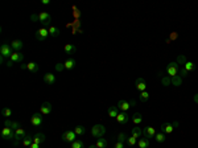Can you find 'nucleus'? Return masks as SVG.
Returning a JSON list of instances; mask_svg holds the SVG:
<instances>
[{
    "label": "nucleus",
    "mask_w": 198,
    "mask_h": 148,
    "mask_svg": "<svg viewBox=\"0 0 198 148\" xmlns=\"http://www.w3.org/2000/svg\"><path fill=\"white\" fill-rule=\"evenodd\" d=\"M52 104L50 102H44V103L40 106V113L42 114V115H49V114L52 113Z\"/></svg>",
    "instance_id": "obj_11"
},
{
    "label": "nucleus",
    "mask_w": 198,
    "mask_h": 148,
    "mask_svg": "<svg viewBox=\"0 0 198 148\" xmlns=\"http://www.w3.org/2000/svg\"><path fill=\"white\" fill-rule=\"evenodd\" d=\"M193 99H194V102H195V103H198V94H195V95L193 96Z\"/></svg>",
    "instance_id": "obj_49"
},
{
    "label": "nucleus",
    "mask_w": 198,
    "mask_h": 148,
    "mask_svg": "<svg viewBox=\"0 0 198 148\" xmlns=\"http://www.w3.org/2000/svg\"><path fill=\"white\" fill-rule=\"evenodd\" d=\"M12 53H13V49L11 48V45L1 44V46H0V56H3L4 58H11Z\"/></svg>",
    "instance_id": "obj_5"
},
{
    "label": "nucleus",
    "mask_w": 198,
    "mask_h": 148,
    "mask_svg": "<svg viewBox=\"0 0 198 148\" xmlns=\"http://www.w3.org/2000/svg\"><path fill=\"white\" fill-rule=\"evenodd\" d=\"M1 138L4 140H12V139H15V131L11 127H4L1 130Z\"/></svg>",
    "instance_id": "obj_6"
},
{
    "label": "nucleus",
    "mask_w": 198,
    "mask_h": 148,
    "mask_svg": "<svg viewBox=\"0 0 198 148\" xmlns=\"http://www.w3.org/2000/svg\"><path fill=\"white\" fill-rule=\"evenodd\" d=\"M139 99H140V102H147L148 99H149V93H148L147 90L145 91H141L140 93V95H139Z\"/></svg>",
    "instance_id": "obj_30"
},
{
    "label": "nucleus",
    "mask_w": 198,
    "mask_h": 148,
    "mask_svg": "<svg viewBox=\"0 0 198 148\" xmlns=\"http://www.w3.org/2000/svg\"><path fill=\"white\" fill-rule=\"evenodd\" d=\"M143 134H144V138H147L148 140L149 139H155V136H156V130L153 127H151V126H147L143 130Z\"/></svg>",
    "instance_id": "obj_9"
},
{
    "label": "nucleus",
    "mask_w": 198,
    "mask_h": 148,
    "mask_svg": "<svg viewBox=\"0 0 198 148\" xmlns=\"http://www.w3.org/2000/svg\"><path fill=\"white\" fill-rule=\"evenodd\" d=\"M9 60H11V61H13L15 64H17V62L20 64V62L24 60V56H23V53H20V52H13Z\"/></svg>",
    "instance_id": "obj_17"
},
{
    "label": "nucleus",
    "mask_w": 198,
    "mask_h": 148,
    "mask_svg": "<svg viewBox=\"0 0 198 148\" xmlns=\"http://www.w3.org/2000/svg\"><path fill=\"white\" fill-rule=\"evenodd\" d=\"M161 132L163 134H172L173 132V130H174V127H173V123H163L161 124Z\"/></svg>",
    "instance_id": "obj_15"
},
{
    "label": "nucleus",
    "mask_w": 198,
    "mask_h": 148,
    "mask_svg": "<svg viewBox=\"0 0 198 148\" xmlns=\"http://www.w3.org/2000/svg\"><path fill=\"white\" fill-rule=\"evenodd\" d=\"M172 85H174L176 87L181 86V85H182V78H181L180 76H174V77H172Z\"/></svg>",
    "instance_id": "obj_28"
},
{
    "label": "nucleus",
    "mask_w": 198,
    "mask_h": 148,
    "mask_svg": "<svg viewBox=\"0 0 198 148\" xmlns=\"http://www.w3.org/2000/svg\"><path fill=\"white\" fill-rule=\"evenodd\" d=\"M118 108H119V110H122V111H128V108H130L131 107V102L130 100H126V99H122V100H119V102H118Z\"/></svg>",
    "instance_id": "obj_13"
},
{
    "label": "nucleus",
    "mask_w": 198,
    "mask_h": 148,
    "mask_svg": "<svg viewBox=\"0 0 198 148\" xmlns=\"http://www.w3.org/2000/svg\"><path fill=\"white\" fill-rule=\"evenodd\" d=\"M135 85H136V89L139 91H145L147 90V82H145L144 78H137L135 81Z\"/></svg>",
    "instance_id": "obj_12"
},
{
    "label": "nucleus",
    "mask_w": 198,
    "mask_h": 148,
    "mask_svg": "<svg viewBox=\"0 0 198 148\" xmlns=\"http://www.w3.org/2000/svg\"><path fill=\"white\" fill-rule=\"evenodd\" d=\"M141 134H143V131H141L140 127H133L132 128V136H135V138H141Z\"/></svg>",
    "instance_id": "obj_32"
},
{
    "label": "nucleus",
    "mask_w": 198,
    "mask_h": 148,
    "mask_svg": "<svg viewBox=\"0 0 198 148\" xmlns=\"http://www.w3.org/2000/svg\"><path fill=\"white\" fill-rule=\"evenodd\" d=\"M131 118H132V122H133L135 124H136V126H139V124L143 123V117H141V114H140V113H135Z\"/></svg>",
    "instance_id": "obj_23"
},
{
    "label": "nucleus",
    "mask_w": 198,
    "mask_h": 148,
    "mask_svg": "<svg viewBox=\"0 0 198 148\" xmlns=\"http://www.w3.org/2000/svg\"><path fill=\"white\" fill-rule=\"evenodd\" d=\"M64 50H65L66 54H74V53L77 52V46L73 44H66L65 46H64Z\"/></svg>",
    "instance_id": "obj_21"
},
{
    "label": "nucleus",
    "mask_w": 198,
    "mask_h": 148,
    "mask_svg": "<svg viewBox=\"0 0 198 148\" xmlns=\"http://www.w3.org/2000/svg\"><path fill=\"white\" fill-rule=\"evenodd\" d=\"M178 72H180V65L177 62H171L168 64L167 66V73L169 77H174V76H178Z\"/></svg>",
    "instance_id": "obj_3"
},
{
    "label": "nucleus",
    "mask_w": 198,
    "mask_h": 148,
    "mask_svg": "<svg viewBox=\"0 0 198 148\" xmlns=\"http://www.w3.org/2000/svg\"><path fill=\"white\" fill-rule=\"evenodd\" d=\"M29 148H40V144H36V143H32Z\"/></svg>",
    "instance_id": "obj_48"
},
{
    "label": "nucleus",
    "mask_w": 198,
    "mask_h": 148,
    "mask_svg": "<svg viewBox=\"0 0 198 148\" xmlns=\"http://www.w3.org/2000/svg\"><path fill=\"white\" fill-rule=\"evenodd\" d=\"M173 127H174V128L178 127V122H173Z\"/></svg>",
    "instance_id": "obj_53"
},
{
    "label": "nucleus",
    "mask_w": 198,
    "mask_h": 148,
    "mask_svg": "<svg viewBox=\"0 0 198 148\" xmlns=\"http://www.w3.org/2000/svg\"><path fill=\"white\" fill-rule=\"evenodd\" d=\"M48 31H49V35H50L52 37H58V36H60V33H61V31H60L57 27H54V25H52Z\"/></svg>",
    "instance_id": "obj_25"
},
{
    "label": "nucleus",
    "mask_w": 198,
    "mask_h": 148,
    "mask_svg": "<svg viewBox=\"0 0 198 148\" xmlns=\"http://www.w3.org/2000/svg\"><path fill=\"white\" fill-rule=\"evenodd\" d=\"M106 134V127L103 124H95L91 127V135L94 138L99 139V138H103V135Z\"/></svg>",
    "instance_id": "obj_1"
},
{
    "label": "nucleus",
    "mask_w": 198,
    "mask_h": 148,
    "mask_svg": "<svg viewBox=\"0 0 198 148\" xmlns=\"http://www.w3.org/2000/svg\"><path fill=\"white\" fill-rule=\"evenodd\" d=\"M64 65H65V69L66 70H72L75 68V65H77V61H75L74 58H69L66 60L65 62H64Z\"/></svg>",
    "instance_id": "obj_20"
},
{
    "label": "nucleus",
    "mask_w": 198,
    "mask_h": 148,
    "mask_svg": "<svg viewBox=\"0 0 198 148\" xmlns=\"http://www.w3.org/2000/svg\"><path fill=\"white\" fill-rule=\"evenodd\" d=\"M89 148H96V145H90Z\"/></svg>",
    "instance_id": "obj_54"
},
{
    "label": "nucleus",
    "mask_w": 198,
    "mask_h": 148,
    "mask_svg": "<svg viewBox=\"0 0 198 148\" xmlns=\"http://www.w3.org/2000/svg\"><path fill=\"white\" fill-rule=\"evenodd\" d=\"M12 130L13 131H16V130H19V128H21V124L19 123V122H12Z\"/></svg>",
    "instance_id": "obj_43"
},
{
    "label": "nucleus",
    "mask_w": 198,
    "mask_h": 148,
    "mask_svg": "<svg viewBox=\"0 0 198 148\" xmlns=\"http://www.w3.org/2000/svg\"><path fill=\"white\" fill-rule=\"evenodd\" d=\"M49 36V31L46 29V28H40L37 32H36V38H37L38 41H45L46 38H48Z\"/></svg>",
    "instance_id": "obj_7"
},
{
    "label": "nucleus",
    "mask_w": 198,
    "mask_h": 148,
    "mask_svg": "<svg viewBox=\"0 0 198 148\" xmlns=\"http://www.w3.org/2000/svg\"><path fill=\"white\" fill-rule=\"evenodd\" d=\"M42 114L41 113H36L32 115L31 118V124L33 126V127H38V126H41L42 123V117H41Z\"/></svg>",
    "instance_id": "obj_8"
},
{
    "label": "nucleus",
    "mask_w": 198,
    "mask_h": 148,
    "mask_svg": "<svg viewBox=\"0 0 198 148\" xmlns=\"http://www.w3.org/2000/svg\"><path fill=\"white\" fill-rule=\"evenodd\" d=\"M161 83H163V86H169L172 83V77H169V76L163 77L161 78Z\"/></svg>",
    "instance_id": "obj_36"
},
{
    "label": "nucleus",
    "mask_w": 198,
    "mask_h": 148,
    "mask_svg": "<svg viewBox=\"0 0 198 148\" xmlns=\"http://www.w3.org/2000/svg\"><path fill=\"white\" fill-rule=\"evenodd\" d=\"M44 82L48 83V85H53L56 82V76L54 74H52V73H46L44 74Z\"/></svg>",
    "instance_id": "obj_18"
},
{
    "label": "nucleus",
    "mask_w": 198,
    "mask_h": 148,
    "mask_svg": "<svg viewBox=\"0 0 198 148\" xmlns=\"http://www.w3.org/2000/svg\"><path fill=\"white\" fill-rule=\"evenodd\" d=\"M4 126H5V127H12V122H11L9 119H5V122H4Z\"/></svg>",
    "instance_id": "obj_45"
},
{
    "label": "nucleus",
    "mask_w": 198,
    "mask_h": 148,
    "mask_svg": "<svg viewBox=\"0 0 198 148\" xmlns=\"http://www.w3.org/2000/svg\"><path fill=\"white\" fill-rule=\"evenodd\" d=\"M72 148H85V144H83V141L82 140H77L73 141L72 143Z\"/></svg>",
    "instance_id": "obj_37"
},
{
    "label": "nucleus",
    "mask_w": 198,
    "mask_h": 148,
    "mask_svg": "<svg viewBox=\"0 0 198 148\" xmlns=\"http://www.w3.org/2000/svg\"><path fill=\"white\" fill-rule=\"evenodd\" d=\"M1 115H3V117H7V118L12 117V110H11V108H3V110H1Z\"/></svg>",
    "instance_id": "obj_38"
},
{
    "label": "nucleus",
    "mask_w": 198,
    "mask_h": 148,
    "mask_svg": "<svg viewBox=\"0 0 198 148\" xmlns=\"http://www.w3.org/2000/svg\"><path fill=\"white\" fill-rule=\"evenodd\" d=\"M155 139H156L157 143H164L167 138H165V134H163V132H159V134H156Z\"/></svg>",
    "instance_id": "obj_35"
},
{
    "label": "nucleus",
    "mask_w": 198,
    "mask_h": 148,
    "mask_svg": "<svg viewBox=\"0 0 198 148\" xmlns=\"http://www.w3.org/2000/svg\"><path fill=\"white\" fill-rule=\"evenodd\" d=\"M128 138H130V136H128V135L127 134H124V132H120V134H118V140L116 141H120V143H124V141H127L128 140Z\"/></svg>",
    "instance_id": "obj_33"
},
{
    "label": "nucleus",
    "mask_w": 198,
    "mask_h": 148,
    "mask_svg": "<svg viewBox=\"0 0 198 148\" xmlns=\"http://www.w3.org/2000/svg\"><path fill=\"white\" fill-rule=\"evenodd\" d=\"M107 114H108L110 118H116L118 117V114H119V108L115 106H111L107 108Z\"/></svg>",
    "instance_id": "obj_22"
},
{
    "label": "nucleus",
    "mask_w": 198,
    "mask_h": 148,
    "mask_svg": "<svg viewBox=\"0 0 198 148\" xmlns=\"http://www.w3.org/2000/svg\"><path fill=\"white\" fill-rule=\"evenodd\" d=\"M31 20L32 21H40V20H38V15H31Z\"/></svg>",
    "instance_id": "obj_46"
},
{
    "label": "nucleus",
    "mask_w": 198,
    "mask_h": 148,
    "mask_svg": "<svg viewBox=\"0 0 198 148\" xmlns=\"http://www.w3.org/2000/svg\"><path fill=\"white\" fill-rule=\"evenodd\" d=\"M45 134H42V132H38V134H36L33 136V143H36V144H41V143H44L45 141Z\"/></svg>",
    "instance_id": "obj_19"
},
{
    "label": "nucleus",
    "mask_w": 198,
    "mask_h": 148,
    "mask_svg": "<svg viewBox=\"0 0 198 148\" xmlns=\"http://www.w3.org/2000/svg\"><path fill=\"white\" fill-rule=\"evenodd\" d=\"M186 62H188V61H186V58H185V56H178V58H177V64H178V65H180V64H184V65H185Z\"/></svg>",
    "instance_id": "obj_42"
},
{
    "label": "nucleus",
    "mask_w": 198,
    "mask_h": 148,
    "mask_svg": "<svg viewBox=\"0 0 198 148\" xmlns=\"http://www.w3.org/2000/svg\"><path fill=\"white\" fill-rule=\"evenodd\" d=\"M127 141H128V144H130V145H135V144H137V139L135 138V136H130Z\"/></svg>",
    "instance_id": "obj_39"
},
{
    "label": "nucleus",
    "mask_w": 198,
    "mask_h": 148,
    "mask_svg": "<svg viewBox=\"0 0 198 148\" xmlns=\"http://www.w3.org/2000/svg\"><path fill=\"white\" fill-rule=\"evenodd\" d=\"M56 70H57V72H62V70H65V65L61 64V62H58V64H56Z\"/></svg>",
    "instance_id": "obj_41"
},
{
    "label": "nucleus",
    "mask_w": 198,
    "mask_h": 148,
    "mask_svg": "<svg viewBox=\"0 0 198 148\" xmlns=\"http://www.w3.org/2000/svg\"><path fill=\"white\" fill-rule=\"evenodd\" d=\"M74 132L77 134V136H81V135H83L86 132V128L83 127V126H75V127H74Z\"/></svg>",
    "instance_id": "obj_31"
},
{
    "label": "nucleus",
    "mask_w": 198,
    "mask_h": 148,
    "mask_svg": "<svg viewBox=\"0 0 198 148\" xmlns=\"http://www.w3.org/2000/svg\"><path fill=\"white\" fill-rule=\"evenodd\" d=\"M11 48L13 49V52H20L21 49H23V46H24V44H23V41L21 40H13V41H11Z\"/></svg>",
    "instance_id": "obj_14"
},
{
    "label": "nucleus",
    "mask_w": 198,
    "mask_h": 148,
    "mask_svg": "<svg viewBox=\"0 0 198 148\" xmlns=\"http://www.w3.org/2000/svg\"><path fill=\"white\" fill-rule=\"evenodd\" d=\"M38 69H40V68H38V64L37 62H29V64H28V70H29V72H32V73H37L38 72Z\"/></svg>",
    "instance_id": "obj_26"
},
{
    "label": "nucleus",
    "mask_w": 198,
    "mask_h": 148,
    "mask_svg": "<svg viewBox=\"0 0 198 148\" xmlns=\"http://www.w3.org/2000/svg\"><path fill=\"white\" fill-rule=\"evenodd\" d=\"M114 148H124V143H120V141H116Z\"/></svg>",
    "instance_id": "obj_44"
},
{
    "label": "nucleus",
    "mask_w": 198,
    "mask_h": 148,
    "mask_svg": "<svg viewBox=\"0 0 198 148\" xmlns=\"http://www.w3.org/2000/svg\"><path fill=\"white\" fill-rule=\"evenodd\" d=\"M62 140L66 141V143H70V144H72L73 141L77 140V134L74 132V130L65 131V132L62 134Z\"/></svg>",
    "instance_id": "obj_4"
},
{
    "label": "nucleus",
    "mask_w": 198,
    "mask_h": 148,
    "mask_svg": "<svg viewBox=\"0 0 198 148\" xmlns=\"http://www.w3.org/2000/svg\"><path fill=\"white\" fill-rule=\"evenodd\" d=\"M27 135H28V134H27V131H25L23 127L15 131L13 145H19V143H20V141H23V140H24V138H25V136H27Z\"/></svg>",
    "instance_id": "obj_2"
},
{
    "label": "nucleus",
    "mask_w": 198,
    "mask_h": 148,
    "mask_svg": "<svg viewBox=\"0 0 198 148\" xmlns=\"http://www.w3.org/2000/svg\"><path fill=\"white\" fill-rule=\"evenodd\" d=\"M38 20L41 21V24H44V23L52 21V17H50V15H49L48 12L42 11V12H40V13H38Z\"/></svg>",
    "instance_id": "obj_16"
},
{
    "label": "nucleus",
    "mask_w": 198,
    "mask_h": 148,
    "mask_svg": "<svg viewBox=\"0 0 198 148\" xmlns=\"http://www.w3.org/2000/svg\"><path fill=\"white\" fill-rule=\"evenodd\" d=\"M137 145H139V148H148L149 147V140L147 138H140L137 140Z\"/></svg>",
    "instance_id": "obj_24"
},
{
    "label": "nucleus",
    "mask_w": 198,
    "mask_h": 148,
    "mask_svg": "<svg viewBox=\"0 0 198 148\" xmlns=\"http://www.w3.org/2000/svg\"><path fill=\"white\" fill-rule=\"evenodd\" d=\"M130 102H131V107H132V106H136V102H135V100H130Z\"/></svg>",
    "instance_id": "obj_52"
},
{
    "label": "nucleus",
    "mask_w": 198,
    "mask_h": 148,
    "mask_svg": "<svg viewBox=\"0 0 198 148\" xmlns=\"http://www.w3.org/2000/svg\"><path fill=\"white\" fill-rule=\"evenodd\" d=\"M13 64H15V62H13V61H11V60H8V61L5 62V65H7L8 68H11V66H13Z\"/></svg>",
    "instance_id": "obj_47"
},
{
    "label": "nucleus",
    "mask_w": 198,
    "mask_h": 148,
    "mask_svg": "<svg viewBox=\"0 0 198 148\" xmlns=\"http://www.w3.org/2000/svg\"><path fill=\"white\" fill-rule=\"evenodd\" d=\"M95 145H96V148H106L107 147V140L104 138H99V139H96Z\"/></svg>",
    "instance_id": "obj_27"
},
{
    "label": "nucleus",
    "mask_w": 198,
    "mask_h": 148,
    "mask_svg": "<svg viewBox=\"0 0 198 148\" xmlns=\"http://www.w3.org/2000/svg\"><path fill=\"white\" fill-rule=\"evenodd\" d=\"M184 69H186L188 72H193V70H195V65L193 64L191 61H188L186 64L184 65Z\"/></svg>",
    "instance_id": "obj_34"
},
{
    "label": "nucleus",
    "mask_w": 198,
    "mask_h": 148,
    "mask_svg": "<svg viewBox=\"0 0 198 148\" xmlns=\"http://www.w3.org/2000/svg\"><path fill=\"white\" fill-rule=\"evenodd\" d=\"M180 77H181V78H185V77H188V74H189V72L186 69H184V68H182V69H180Z\"/></svg>",
    "instance_id": "obj_40"
},
{
    "label": "nucleus",
    "mask_w": 198,
    "mask_h": 148,
    "mask_svg": "<svg viewBox=\"0 0 198 148\" xmlns=\"http://www.w3.org/2000/svg\"><path fill=\"white\" fill-rule=\"evenodd\" d=\"M0 62H1V64H5V58H4L3 56H0Z\"/></svg>",
    "instance_id": "obj_50"
},
{
    "label": "nucleus",
    "mask_w": 198,
    "mask_h": 148,
    "mask_svg": "<svg viewBox=\"0 0 198 148\" xmlns=\"http://www.w3.org/2000/svg\"><path fill=\"white\" fill-rule=\"evenodd\" d=\"M115 119H116V122H118L119 124H126L127 122L130 121V115H128L126 111H122V113L118 114V117H116Z\"/></svg>",
    "instance_id": "obj_10"
},
{
    "label": "nucleus",
    "mask_w": 198,
    "mask_h": 148,
    "mask_svg": "<svg viewBox=\"0 0 198 148\" xmlns=\"http://www.w3.org/2000/svg\"><path fill=\"white\" fill-rule=\"evenodd\" d=\"M32 143H33V138H32L31 135H27V136L24 138V140H23V145L27 147V148H29Z\"/></svg>",
    "instance_id": "obj_29"
},
{
    "label": "nucleus",
    "mask_w": 198,
    "mask_h": 148,
    "mask_svg": "<svg viewBox=\"0 0 198 148\" xmlns=\"http://www.w3.org/2000/svg\"><path fill=\"white\" fill-rule=\"evenodd\" d=\"M42 4H45V5H48V4H50V1H49V0H42Z\"/></svg>",
    "instance_id": "obj_51"
}]
</instances>
